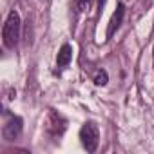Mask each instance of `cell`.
<instances>
[{"instance_id":"obj_1","label":"cell","mask_w":154,"mask_h":154,"mask_svg":"<svg viewBox=\"0 0 154 154\" xmlns=\"http://www.w3.org/2000/svg\"><path fill=\"white\" fill-rule=\"evenodd\" d=\"M18 38H20V17L17 11H11L2 27V40L8 49H15L18 44Z\"/></svg>"},{"instance_id":"obj_2","label":"cell","mask_w":154,"mask_h":154,"mask_svg":"<svg viewBox=\"0 0 154 154\" xmlns=\"http://www.w3.org/2000/svg\"><path fill=\"white\" fill-rule=\"evenodd\" d=\"M80 140H82V145H84V149L87 152H94L98 149V143H100V131H98V127L93 122H87L80 129Z\"/></svg>"},{"instance_id":"obj_3","label":"cell","mask_w":154,"mask_h":154,"mask_svg":"<svg viewBox=\"0 0 154 154\" xmlns=\"http://www.w3.org/2000/svg\"><path fill=\"white\" fill-rule=\"evenodd\" d=\"M22 132V120L18 116H9V120L6 122L4 129H2V134L8 141H13L18 134Z\"/></svg>"},{"instance_id":"obj_4","label":"cell","mask_w":154,"mask_h":154,"mask_svg":"<svg viewBox=\"0 0 154 154\" xmlns=\"http://www.w3.org/2000/svg\"><path fill=\"white\" fill-rule=\"evenodd\" d=\"M65 125H67V122L60 116V114H56L54 111H51L49 112V122H47V131H49V134L51 136H62L63 134V131H65Z\"/></svg>"},{"instance_id":"obj_5","label":"cell","mask_w":154,"mask_h":154,"mask_svg":"<svg viewBox=\"0 0 154 154\" xmlns=\"http://www.w3.org/2000/svg\"><path fill=\"white\" fill-rule=\"evenodd\" d=\"M123 15H125V8H123V4H118L116 11H114L111 22H109V27H107V38H112V35L118 31V27H120V24L123 20Z\"/></svg>"},{"instance_id":"obj_6","label":"cell","mask_w":154,"mask_h":154,"mask_svg":"<svg viewBox=\"0 0 154 154\" xmlns=\"http://www.w3.org/2000/svg\"><path fill=\"white\" fill-rule=\"evenodd\" d=\"M71 58H72V47L69 44H63L60 53H58V56H56V65L58 67H65V65L71 63Z\"/></svg>"},{"instance_id":"obj_7","label":"cell","mask_w":154,"mask_h":154,"mask_svg":"<svg viewBox=\"0 0 154 154\" xmlns=\"http://www.w3.org/2000/svg\"><path fill=\"white\" fill-rule=\"evenodd\" d=\"M107 80H109V78H107V71L100 69V71L96 72V76H94V80H93V82H94L96 85H105V84H107Z\"/></svg>"},{"instance_id":"obj_8","label":"cell","mask_w":154,"mask_h":154,"mask_svg":"<svg viewBox=\"0 0 154 154\" xmlns=\"http://www.w3.org/2000/svg\"><path fill=\"white\" fill-rule=\"evenodd\" d=\"M91 4H93V0H78V9L80 11H85V9L91 8Z\"/></svg>"},{"instance_id":"obj_9","label":"cell","mask_w":154,"mask_h":154,"mask_svg":"<svg viewBox=\"0 0 154 154\" xmlns=\"http://www.w3.org/2000/svg\"><path fill=\"white\" fill-rule=\"evenodd\" d=\"M105 2H107V0H98V13H102V11H103Z\"/></svg>"}]
</instances>
